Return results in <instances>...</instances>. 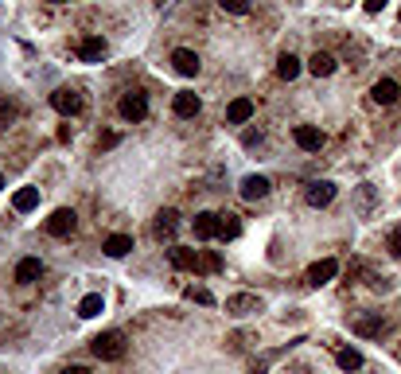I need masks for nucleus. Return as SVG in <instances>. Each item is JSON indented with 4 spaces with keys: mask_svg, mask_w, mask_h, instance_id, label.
Here are the masks:
<instances>
[{
    "mask_svg": "<svg viewBox=\"0 0 401 374\" xmlns=\"http://www.w3.org/2000/svg\"><path fill=\"white\" fill-rule=\"evenodd\" d=\"M90 351L102 363H117V359H125V336L121 331H102V336L90 343Z\"/></svg>",
    "mask_w": 401,
    "mask_h": 374,
    "instance_id": "1",
    "label": "nucleus"
},
{
    "mask_svg": "<svg viewBox=\"0 0 401 374\" xmlns=\"http://www.w3.org/2000/svg\"><path fill=\"white\" fill-rule=\"evenodd\" d=\"M265 308V301L257 293H234V296H226V316H254V312H261Z\"/></svg>",
    "mask_w": 401,
    "mask_h": 374,
    "instance_id": "2",
    "label": "nucleus"
},
{
    "mask_svg": "<svg viewBox=\"0 0 401 374\" xmlns=\"http://www.w3.org/2000/svg\"><path fill=\"white\" fill-rule=\"evenodd\" d=\"M74 227H78V214H74L71 207H58L51 219H47V234L51 238H71Z\"/></svg>",
    "mask_w": 401,
    "mask_h": 374,
    "instance_id": "3",
    "label": "nucleus"
},
{
    "mask_svg": "<svg viewBox=\"0 0 401 374\" xmlns=\"http://www.w3.org/2000/svg\"><path fill=\"white\" fill-rule=\"evenodd\" d=\"M292 140H296V148H304V152H320V148L328 145L323 129H316V125H296V129H292Z\"/></svg>",
    "mask_w": 401,
    "mask_h": 374,
    "instance_id": "4",
    "label": "nucleus"
},
{
    "mask_svg": "<svg viewBox=\"0 0 401 374\" xmlns=\"http://www.w3.org/2000/svg\"><path fill=\"white\" fill-rule=\"evenodd\" d=\"M117 110H121L125 121H145L148 118V98L140 94V90H132V94L121 98V105H117Z\"/></svg>",
    "mask_w": 401,
    "mask_h": 374,
    "instance_id": "5",
    "label": "nucleus"
},
{
    "mask_svg": "<svg viewBox=\"0 0 401 374\" xmlns=\"http://www.w3.org/2000/svg\"><path fill=\"white\" fill-rule=\"evenodd\" d=\"M51 105L63 118H74V113H82V94L78 90H71V86H63V90H55L51 94Z\"/></svg>",
    "mask_w": 401,
    "mask_h": 374,
    "instance_id": "6",
    "label": "nucleus"
},
{
    "mask_svg": "<svg viewBox=\"0 0 401 374\" xmlns=\"http://www.w3.org/2000/svg\"><path fill=\"white\" fill-rule=\"evenodd\" d=\"M335 273H339V261H335V257H323V261H316L312 269L304 273V281H308L312 289H320V285H328Z\"/></svg>",
    "mask_w": 401,
    "mask_h": 374,
    "instance_id": "7",
    "label": "nucleus"
},
{
    "mask_svg": "<svg viewBox=\"0 0 401 374\" xmlns=\"http://www.w3.org/2000/svg\"><path fill=\"white\" fill-rule=\"evenodd\" d=\"M175 230H179V214H175L172 207H168V211H160V214H156V222H152L156 242H172V238H175Z\"/></svg>",
    "mask_w": 401,
    "mask_h": 374,
    "instance_id": "8",
    "label": "nucleus"
},
{
    "mask_svg": "<svg viewBox=\"0 0 401 374\" xmlns=\"http://www.w3.org/2000/svg\"><path fill=\"white\" fill-rule=\"evenodd\" d=\"M335 184L331 180H316V184H308V191H304V199H308V207H328L331 199H335Z\"/></svg>",
    "mask_w": 401,
    "mask_h": 374,
    "instance_id": "9",
    "label": "nucleus"
},
{
    "mask_svg": "<svg viewBox=\"0 0 401 374\" xmlns=\"http://www.w3.org/2000/svg\"><path fill=\"white\" fill-rule=\"evenodd\" d=\"M191 227H195V238H199V242H211V238H219L222 219H219V214H211V211H199Z\"/></svg>",
    "mask_w": 401,
    "mask_h": 374,
    "instance_id": "10",
    "label": "nucleus"
},
{
    "mask_svg": "<svg viewBox=\"0 0 401 374\" xmlns=\"http://www.w3.org/2000/svg\"><path fill=\"white\" fill-rule=\"evenodd\" d=\"M172 66L183 74V78H195V74H199V55L187 51V47H175V51H172Z\"/></svg>",
    "mask_w": 401,
    "mask_h": 374,
    "instance_id": "11",
    "label": "nucleus"
},
{
    "mask_svg": "<svg viewBox=\"0 0 401 374\" xmlns=\"http://www.w3.org/2000/svg\"><path fill=\"white\" fill-rule=\"evenodd\" d=\"M175 118H199V110H203V102H199V94H191V90H179L172 102Z\"/></svg>",
    "mask_w": 401,
    "mask_h": 374,
    "instance_id": "12",
    "label": "nucleus"
},
{
    "mask_svg": "<svg viewBox=\"0 0 401 374\" xmlns=\"http://www.w3.org/2000/svg\"><path fill=\"white\" fill-rule=\"evenodd\" d=\"M78 59L82 63H102L105 59V39L102 36H86L78 43Z\"/></svg>",
    "mask_w": 401,
    "mask_h": 374,
    "instance_id": "13",
    "label": "nucleus"
},
{
    "mask_svg": "<svg viewBox=\"0 0 401 374\" xmlns=\"http://www.w3.org/2000/svg\"><path fill=\"white\" fill-rule=\"evenodd\" d=\"M386 328H390V323L382 320V316H363V320H355V336H363V339L386 336Z\"/></svg>",
    "mask_w": 401,
    "mask_h": 374,
    "instance_id": "14",
    "label": "nucleus"
},
{
    "mask_svg": "<svg viewBox=\"0 0 401 374\" xmlns=\"http://www.w3.org/2000/svg\"><path fill=\"white\" fill-rule=\"evenodd\" d=\"M397 94H401V86H397L394 78H378V82H374V90H370V98H374L378 105H394Z\"/></svg>",
    "mask_w": 401,
    "mask_h": 374,
    "instance_id": "15",
    "label": "nucleus"
},
{
    "mask_svg": "<svg viewBox=\"0 0 401 374\" xmlns=\"http://www.w3.org/2000/svg\"><path fill=\"white\" fill-rule=\"evenodd\" d=\"M238 191H241V199L257 203V199H265V195H269V180H265V176H246Z\"/></svg>",
    "mask_w": 401,
    "mask_h": 374,
    "instance_id": "16",
    "label": "nucleus"
},
{
    "mask_svg": "<svg viewBox=\"0 0 401 374\" xmlns=\"http://www.w3.org/2000/svg\"><path fill=\"white\" fill-rule=\"evenodd\" d=\"M249 118H254V102H249V98H234V102L226 105V121L230 125H246Z\"/></svg>",
    "mask_w": 401,
    "mask_h": 374,
    "instance_id": "17",
    "label": "nucleus"
},
{
    "mask_svg": "<svg viewBox=\"0 0 401 374\" xmlns=\"http://www.w3.org/2000/svg\"><path fill=\"white\" fill-rule=\"evenodd\" d=\"M39 273H43V261H39V257H24V261L16 265V281H20V285L39 281Z\"/></svg>",
    "mask_w": 401,
    "mask_h": 374,
    "instance_id": "18",
    "label": "nucleus"
},
{
    "mask_svg": "<svg viewBox=\"0 0 401 374\" xmlns=\"http://www.w3.org/2000/svg\"><path fill=\"white\" fill-rule=\"evenodd\" d=\"M172 265L175 269H199V249H187V246H172Z\"/></svg>",
    "mask_w": 401,
    "mask_h": 374,
    "instance_id": "19",
    "label": "nucleus"
},
{
    "mask_svg": "<svg viewBox=\"0 0 401 374\" xmlns=\"http://www.w3.org/2000/svg\"><path fill=\"white\" fill-rule=\"evenodd\" d=\"M12 207H16L20 214L36 211V207H39V187H20V191L12 195Z\"/></svg>",
    "mask_w": 401,
    "mask_h": 374,
    "instance_id": "20",
    "label": "nucleus"
},
{
    "mask_svg": "<svg viewBox=\"0 0 401 374\" xmlns=\"http://www.w3.org/2000/svg\"><path fill=\"white\" fill-rule=\"evenodd\" d=\"M105 312V301H102V293H86L78 301V316L82 320H94V316H102Z\"/></svg>",
    "mask_w": 401,
    "mask_h": 374,
    "instance_id": "21",
    "label": "nucleus"
},
{
    "mask_svg": "<svg viewBox=\"0 0 401 374\" xmlns=\"http://www.w3.org/2000/svg\"><path fill=\"white\" fill-rule=\"evenodd\" d=\"M308 71H312L316 78H328V74H335V59H331L328 51H316L312 59H308Z\"/></svg>",
    "mask_w": 401,
    "mask_h": 374,
    "instance_id": "22",
    "label": "nucleus"
},
{
    "mask_svg": "<svg viewBox=\"0 0 401 374\" xmlns=\"http://www.w3.org/2000/svg\"><path fill=\"white\" fill-rule=\"evenodd\" d=\"M355 203H358V214H363V219H366V214H374V203H378L374 184H358V199H355Z\"/></svg>",
    "mask_w": 401,
    "mask_h": 374,
    "instance_id": "23",
    "label": "nucleus"
},
{
    "mask_svg": "<svg viewBox=\"0 0 401 374\" xmlns=\"http://www.w3.org/2000/svg\"><path fill=\"white\" fill-rule=\"evenodd\" d=\"M102 249H105L110 257H125V254L132 249V238H129V234H110V238L102 242Z\"/></svg>",
    "mask_w": 401,
    "mask_h": 374,
    "instance_id": "24",
    "label": "nucleus"
},
{
    "mask_svg": "<svg viewBox=\"0 0 401 374\" xmlns=\"http://www.w3.org/2000/svg\"><path fill=\"white\" fill-rule=\"evenodd\" d=\"M300 71H304V66H300V59H296V55H281V59H277V74H281V78H285V82H292V78H300Z\"/></svg>",
    "mask_w": 401,
    "mask_h": 374,
    "instance_id": "25",
    "label": "nucleus"
},
{
    "mask_svg": "<svg viewBox=\"0 0 401 374\" xmlns=\"http://www.w3.org/2000/svg\"><path fill=\"white\" fill-rule=\"evenodd\" d=\"M219 219H222V227H219V238H222V242H230V238H238V234H241L238 214H219Z\"/></svg>",
    "mask_w": 401,
    "mask_h": 374,
    "instance_id": "26",
    "label": "nucleus"
},
{
    "mask_svg": "<svg viewBox=\"0 0 401 374\" xmlns=\"http://www.w3.org/2000/svg\"><path fill=\"white\" fill-rule=\"evenodd\" d=\"M335 359H339V367H343V370H358V367H363V355H358L355 347H347V351H339Z\"/></svg>",
    "mask_w": 401,
    "mask_h": 374,
    "instance_id": "27",
    "label": "nucleus"
},
{
    "mask_svg": "<svg viewBox=\"0 0 401 374\" xmlns=\"http://www.w3.org/2000/svg\"><path fill=\"white\" fill-rule=\"evenodd\" d=\"M199 269H203V273H219L222 269V257L214 254V249H207V254H199Z\"/></svg>",
    "mask_w": 401,
    "mask_h": 374,
    "instance_id": "28",
    "label": "nucleus"
},
{
    "mask_svg": "<svg viewBox=\"0 0 401 374\" xmlns=\"http://www.w3.org/2000/svg\"><path fill=\"white\" fill-rule=\"evenodd\" d=\"M222 4V12H230V16H246L249 8H254V0H219Z\"/></svg>",
    "mask_w": 401,
    "mask_h": 374,
    "instance_id": "29",
    "label": "nucleus"
},
{
    "mask_svg": "<svg viewBox=\"0 0 401 374\" xmlns=\"http://www.w3.org/2000/svg\"><path fill=\"white\" fill-rule=\"evenodd\" d=\"M187 301H195V304H214V296H211V289L191 285V289H187Z\"/></svg>",
    "mask_w": 401,
    "mask_h": 374,
    "instance_id": "30",
    "label": "nucleus"
},
{
    "mask_svg": "<svg viewBox=\"0 0 401 374\" xmlns=\"http://www.w3.org/2000/svg\"><path fill=\"white\" fill-rule=\"evenodd\" d=\"M390 254H394V257H401V227L394 230V234H390Z\"/></svg>",
    "mask_w": 401,
    "mask_h": 374,
    "instance_id": "31",
    "label": "nucleus"
},
{
    "mask_svg": "<svg viewBox=\"0 0 401 374\" xmlns=\"http://www.w3.org/2000/svg\"><path fill=\"white\" fill-rule=\"evenodd\" d=\"M117 140H121V137H117V133H102V137H98V148H113Z\"/></svg>",
    "mask_w": 401,
    "mask_h": 374,
    "instance_id": "32",
    "label": "nucleus"
},
{
    "mask_svg": "<svg viewBox=\"0 0 401 374\" xmlns=\"http://www.w3.org/2000/svg\"><path fill=\"white\" fill-rule=\"evenodd\" d=\"M12 118H16V110H12V105H8V102H0V125H8Z\"/></svg>",
    "mask_w": 401,
    "mask_h": 374,
    "instance_id": "33",
    "label": "nucleus"
},
{
    "mask_svg": "<svg viewBox=\"0 0 401 374\" xmlns=\"http://www.w3.org/2000/svg\"><path fill=\"white\" fill-rule=\"evenodd\" d=\"M257 140H261V129H257V133H246V137H241V145H246V148H254Z\"/></svg>",
    "mask_w": 401,
    "mask_h": 374,
    "instance_id": "34",
    "label": "nucleus"
},
{
    "mask_svg": "<svg viewBox=\"0 0 401 374\" xmlns=\"http://www.w3.org/2000/svg\"><path fill=\"white\" fill-rule=\"evenodd\" d=\"M382 8H386V0H366V12H370V16L382 12Z\"/></svg>",
    "mask_w": 401,
    "mask_h": 374,
    "instance_id": "35",
    "label": "nucleus"
},
{
    "mask_svg": "<svg viewBox=\"0 0 401 374\" xmlns=\"http://www.w3.org/2000/svg\"><path fill=\"white\" fill-rule=\"evenodd\" d=\"M63 374H90V370H86V367H66Z\"/></svg>",
    "mask_w": 401,
    "mask_h": 374,
    "instance_id": "36",
    "label": "nucleus"
},
{
    "mask_svg": "<svg viewBox=\"0 0 401 374\" xmlns=\"http://www.w3.org/2000/svg\"><path fill=\"white\" fill-rule=\"evenodd\" d=\"M51 4H66V0H51Z\"/></svg>",
    "mask_w": 401,
    "mask_h": 374,
    "instance_id": "37",
    "label": "nucleus"
},
{
    "mask_svg": "<svg viewBox=\"0 0 401 374\" xmlns=\"http://www.w3.org/2000/svg\"><path fill=\"white\" fill-rule=\"evenodd\" d=\"M0 187H4V176H0Z\"/></svg>",
    "mask_w": 401,
    "mask_h": 374,
    "instance_id": "38",
    "label": "nucleus"
}]
</instances>
